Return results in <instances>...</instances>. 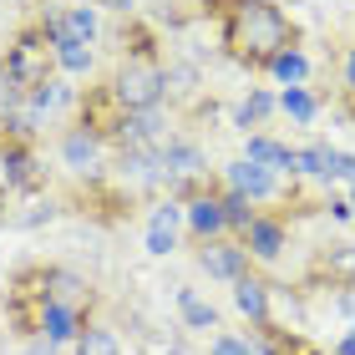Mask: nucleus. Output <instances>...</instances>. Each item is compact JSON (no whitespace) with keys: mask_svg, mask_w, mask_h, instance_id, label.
<instances>
[{"mask_svg":"<svg viewBox=\"0 0 355 355\" xmlns=\"http://www.w3.org/2000/svg\"><path fill=\"white\" fill-rule=\"evenodd\" d=\"M229 41H234V51H244V56H269L274 61L289 41V21L269 0H244V6H234Z\"/></svg>","mask_w":355,"mask_h":355,"instance_id":"obj_1","label":"nucleus"},{"mask_svg":"<svg viewBox=\"0 0 355 355\" xmlns=\"http://www.w3.org/2000/svg\"><path fill=\"white\" fill-rule=\"evenodd\" d=\"M163 87H168V76L157 67H122L117 71V102L127 112H153L157 96H163Z\"/></svg>","mask_w":355,"mask_h":355,"instance_id":"obj_2","label":"nucleus"},{"mask_svg":"<svg viewBox=\"0 0 355 355\" xmlns=\"http://www.w3.org/2000/svg\"><path fill=\"white\" fill-rule=\"evenodd\" d=\"M51 36H56V46H61V41H76V46H87V41L96 36V10H92V6H71L67 15H56Z\"/></svg>","mask_w":355,"mask_h":355,"instance_id":"obj_3","label":"nucleus"},{"mask_svg":"<svg viewBox=\"0 0 355 355\" xmlns=\"http://www.w3.org/2000/svg\"><path fill=\"white\" fill-rule=\"evenodd\" d=\"M229 183H234V193H244V198H269V193H274V173L244 157V163L229 168Z\"/></svg>","mask_w":355,"mask_h":355,"instance_id":"obj_4","label":"nucleus"},{"mask_svg":"<svg viewBox=\"0 0 355 355\" xmlns=\"http://www.w3.org/2000/svg\"><path fill=\"white\" fill-rule=\"evenodd\" d=\"M198 264L214 274V279H244V249H234V244H208L198 254Z\"/></svg>","mask_w":355,"mask_h":355,"instance_id":"obj_5","label":"nucleus"},{"mask_svg":"<svg viewBox=\"0 0 355 355\" xmlns=\"http://www.w3.org/2000/svg\"><path fill=\"white\" fill-rule=\"evenodd\" d=\"M300 173H315V178H345V153L325 148V142H315V148L300 153Z\"/></svg>","mask_w":355,"mask_h":355,"instance_id":"obj_6","label":"nucleus"},{"mask_svg":"<svg viewBox=\"0 0 355 355\" xmlns=\"http://www.w3.org/2000/svg\"><path fill=\"white\" fill-rule=\"evenodd\" d=\"M178 223H183V214H178L173 203H163V208H157V214H153V223H148V254H168V249H173Z\"/></svg>","mask_w":355,"mask_h":355,"instance_id":"obj_7","label":"nucleus"},{"mask_svg":"<svg viewBox=\"0 0 355 355\" xmlns=\"http://www.w3.org/2000/svg\"><path fill=\"white\" fill-rule=\"evenodd\" d=\"M249 163H259V168H300V153H289L279 148L274 137H249Z\"/></svg>","mask_w":355,"mask_h":355,"instance_id":"obj_8","label":"nucleus"},{"mask_svg":"<svg viewBox=\"0 0 355 355\" xmlns=\"http://www.w3.org/2000/svg\"><path fill=\"white\" fill-rule=\"evenodd\" d=\"M157 168H168L173 178H188V173L203 168V153L193 148V142H168V148L157 153Z\"/></svg>","mask_w":355,"mask_h":355,"instance_id":"obj_9","label":"nucleus"},{"mask_svg":"<svg viewBox=\"0 0 355 355\" xmlns=\"http://www.w3.org/2000/svg\"><path fill=\"white\" fill-rule=\"evenodd\" d=\"M249 249L259 254V259H274V254L284 249V229H279V223H269V218H254L249 223Z\"/></svg>","mask_w":355,"mask_h":355,"instance_id":"obj_10","label":"nucleus"},{"mask_svg":"<svg viewBox=\"0 0 355 355\" xmlns=\"http://www.w3.org/2000/svg\"><path fill=\"white\" fill-rule=\"evenodd\" d=\"M178 310H183V325H188V330H214V325H218L214 304H203L193 289H178Z\"/></svg>","mask_w":355,"mask_h":355,"instance_id":"obj_11","label":"nucleus"},{"mask_svg":"<svg viewBox=\"0 0 355 355\" xmlns=\"http://www.w3.org/2000/svg\"><path fill=\"white\" fill-rule=\"evenodd\" d=\"M188 223H193V234H214V229H223V203L218 198H198V203H193L188 208Z\"/></svg>","mask_w":355,"mask_h":355,"instance_id":"obj_12","label":"nucleus"},{"mask_svg":"<svg viewBox=\"0 0 355 355\" xmlns=\"http://www.w3.org/2000/svg\"><path fill=\"white\" fill-rule=\"evenodd\" d=\"M41 330H46V340H71V335H76V315L67 310V304H46Z\"/></svg>","mask_w":355,"mask_h":355,"instance_id":"obj_13","label":"nucleus"},{"mask_svg":"<svg viewBox=\"0 0 355 355\" xmlns=\"http://www.w3.org/2000/svg\"><path fill=\"white\" fill-rule=\"evenodd\" d=\"M269 67H274V76H279L284 87H300L304 76H310V61H304L300 51H279V56L269 61Z\"/></svg>","mask_w":355,"mask_h":355,"instance_id":"obj_14","label":"nucleus"},{"mask_svg":"<svg viewBox=\"0 0 355 355\" xmlns=\"http://www.w3.org/2000/svg\"><path fill=\"white\" fill-rule=\"evenodd\" d=\"M234 300H239V310H244V315H254V320H264V310H269V295H264V284H254V279H239Z\"/></svg>","mask_w":355,"mask_h":355,"instance_id":"obj_15","label":"nucleus"},{"mask_svg":"<svg viewBox=\"0 0 355 355\" xmlns=\"http://www.w3.org/2000/svg\"><path fill=\"white\" fill-rule=\"evenodd\" d=\"M279 107H284V112H289V117H295V122H315V96L304 92V87H284Z\"/></svg>","mask_w":355,"mask_h":355,"instance_id":"obj_16","label":"nucleus"},{"mask_svg":"<svg viewBox=\"0 0 355 355\" xmlns=\"http://www.w3.org/2000/svg\"><path fill=\"white\" fill-rule=\"evenodd\" d=\"M61 153H67V163H71V168H92V163H96V137H87V132H71Z\"/></svg>","mask_w":355,"mask_h":355,"instance_id":"obj_17","label":"nucleus"},{"mask_svg":"<svg viewBox=\"0 0 355 355\" xmlns=\"http://www.w3.org/2000/svg\"><path fill=\"white\" fill-rule=\"evenodd\" d=\"M76 355H122V345H117L112 330H87L82 345H76Z\"/></svg>","mask_w":355,"mask_h":355,"instance_id":"obj_18","label":"nucleus"},{"mask_svg":"<svg viewBox=\"0 0 355 355\" xmlns=\"http://www.w3.org/2000/svg\"><path fill=\"white\" fill-rule=\"evenodd\" d=\"M56 61H61L67 71H87V67H92V51H87V46H76V41H61V46H56Z\"/></svg>","mask_w":355,"mask_h":355,"instance_id":"obj_19","label":"nucleus"},{"mask_svg":"<svg viewBox=\"0 0 355 355\" xmlns=\"http://www.w3.org/2000/svg\"><path fill=\"white\" fill-rule=\"evenodd\" d=\"M223 223H254V218H249V198H244V193H229V198H223Z\"/></svg>","mask_w":355,"mask_h":355,"instance_id":"obj_20","label":"nucleus"},{"mask_svg":"<svg viewBox=\"0 0 355 355\" xmlns=\"http://www.w3.org/2000/svg\"><path fill=\"white\" fill-rule=\"evenodd\" d=\"M269 107H274V102H269V96H264V92H254V96H249V102H244V107H239V122H244V127H249V122H259V117H264V112H269Z\"/></svg>","mask_w":355,"mask_h":355,"instance_id":"obj_21","label":"nucleus"},{"mask_svg":"<svg viewBox=\"0 0 355 355\" xmlns=\"http://www.w3.org/2000/svg\"><path fill=\"white\" fill-rule=\"evenodd\" d=\"M214 355H254L244 340H234V335H218V340H214Z\"/></svg>","mask_w":355,"mask_h":355,"instance_id":"obj_22","label":"nucleus"},{"mask_svg":"<svg viewBox=\"0 0 355 355\" xmlns=\"http://www.w3.org/2000/svg\"><path fill=\"white\" fill-rule=\"evenodd\" d=\"M6 168H10L15 183H31V157H6Z\"/></svg>","mask_w":355,"mask_h":355,"instance_id":"obj_23","label":"nucleus"},{"mask_svg":"<svg viewBox=\"0 0 355 355\" xmlns=\"http://www.w3.org/2000/svg\"><path fill=\"white\" fill-rule=\"evenodd\" d=\"M96 6H112V10H132L137 0H96Z\"/></svg>","mask_w":355,"mask_h":355,"instance_id":"obj_24","label":"nucleus"},{"mask_svg":"<svg viewBox=\"0 0 355 355\" xmlns=\"http://www.w3.org/2000/svg\"><path fill=\"white\" fill-rule=\"evenodd\" d=\"M340 355H355V330H350L345 340H340Z\"/></svg>","mask_w":355,"mask_h":355,"instance_id":"obj_25","label":"nucleus"},{"mask_svg":"<svg viewBox=\"0 0 355 355\" xmlns=\"http://www.w3.org/2000/svg\"><path fill=\"white\" fill-rule=\"evenodd\" d=\"M340 310H345V315H355V289H350V295L340 300Z\"/></svg>","mask_w":355,"mask_h":355,"instance_id":"obj_26","label":"nucleus"},{"mask_svg":"<svg viewBox=\"0 0 355 355\" xmlns=\"http://www.w3.org/2000/svg\"><path fill=\"white\" fill-rule=\"evenodd\" d=\"M345 76H350V87H355V51H350V61H345Z\"/></svg>","mask_w":355,"mask_h":355,"instance_id":"obj_27","label":"nucleus"},{"mask_svg":"<svg viewBox=\"0 0 355 355\" xmlns=\"http://www.w3.org/2000/svg\"><path fill=\"white\" fill-rule=\"evenodd\" d=\"M345 178H350V183H355V157H345Z\"/></svg>","mask_w":355,"mask_h":355,"instance_id":"obj_28","label":"nucleus"},{"mask_svg":"<svg viewBox=\"0 0 355 355\" xmlns=\"http://www.w3.org/2000/svg\"><path fill=\"white\" fill-rule=\"evenodd\" d=\"M350 208H355V203H350Z\"/></svg>","mask_w":355,"mask_h":355,"instance_id":"obj_29","label":"nucleus"}]
</instances>
